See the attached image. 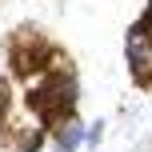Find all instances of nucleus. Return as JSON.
<instances>
[{"mask_svg":"<svg viewBox=\"0 0 152 152\" xmlns=\"http://www.w3.org/2000/svg\"><path fill=\"white\" fill-rule=\"evenodd\" d=\"M100 140H104V120H92L88 128H84V144H88V148H96Z\"/></svg>","mask_w":152,"mask_h":152,"instance_id":"5","label":"nucleus"},{"mask_svg":"<svg viewBox=\"0 0 152 152\" xmlns=\"http://www.w3.org/2000/svg\"><path fill=\"white\" fill-rule=\"evenodd\" d=\"M84 128H88V124L72 112V116H64V120L48 124V140H52L56 152H76V148L84 144Z\"/></svg>","mask_w":152,"mask_h":152,"instance_id":"3","label":"nucleus"},{"mask_svg":"<svg viewBox=\"0 0 152 152\" xmlns=\"http://www.w3.org/2000/svg\"><path fill=\"white\" fill-rule=\"evenodd\" d=\"M124 60H128L136 84H152V24L136 20L124 32Z\"/></svg>","mask_w":152,"mask_h":152,"instance_id":"2","label":"nucleus"},{"mask_svg":"<svg viewBox=\"0 0 152 152\" xmlns=\"http://www.w3.org/2000/svg\"><path fill=\"white\" fill-rule=\"evenodd\" d=\"M8 108H12V84L0 76V128H4V120H8Z\"/></svg>","mask_w":152,"mask_h":152,"instance_id":"4","label":"nucleus"},{"mask_svg":"<svg viewBox=\"0 0 152 152\" xmlns=\"http://www.w3.org/2000/svg\"><path fill=\"white\" fill-rule=\"evenodd\" d=\"M52 52V44L44 40V32L24 24V28L12 32V44H8V60H12V72L16 76H28V72H40Z\"/></svg>","mask_w":152,"mask_h":152,"instance_id":"1","label":"nucleus"}]
</instances>
